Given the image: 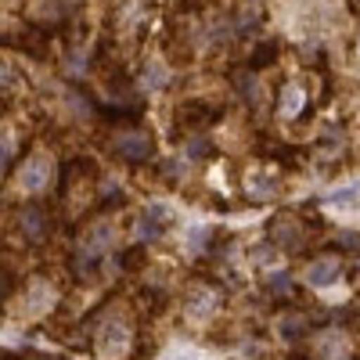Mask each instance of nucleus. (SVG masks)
I'll use <instances>...</instances> for the list:
<instances>
[{
  "mask_svg": "<svg viewBox=\"0 0 360 360\" xmlns=\"http://www.w3.org/2000/svg\"><path fill=\"white\" fill-rule=\"evenodd\" d=\"M328 202H332V205H353V202H356V191L349 188L346 195H332V198H328Z\"/></svg>",
  "mask_w": 360,
  "mask_h": 360,
  "instance_id": "obj_13",
  "label": "nucleus"
},
{
  "mask_svg": "<svg viewBox=\"0 0 360 360\" xmlns=\"http://www.w3.org/2000/svg\"><path fill=\"white\" fill-rule=\"evenodd\" d=\"M339 274H342V263H339L335 256L317 259V263H310V266H307V281H310L314 288H324V285L339 281Z\"/></svg>",
  "mask_w": 360,
  "mask_h": 360,
  "instance_id": "obj_5",
  "label": "nucleus"
},
{
  "mask_svg": "<svg viewBox=\"0 0 360 360\" xmlns=\"http://www.w3.org/2000/svg\"><path fill=\"white\" fill-rule=\"evenodd\" d=\"M299 105H303V94H299L295 86H285V112H288V115H295V112H299Z\"/></svg>",
  "mask_w": 360,
  "mask_h": 360,
  "instance_id": "obj_10",
  "label": "nucleus"
},
{
  "mask_svg": "<svg viewBox=\"0 0 360 360\" xmlns=\"http://www.w3.org/2000/svg\"><path fill=\"white\" fill-rule=\"evenodd\" d=\"M217 119H220V108H209L205 101H184L176 108V115H173V127H176V134L195 137V134L213 127Z\"/></svg>",
  "mask_w": 360,
  "mask_h": 360,
  "instance_id": "obj_1",
  "label": "nucleus"
},
{
  "mask_svg": "<svg viewBox=\"0 0 360 360\" xmlns=\"http://www.w3.org/2000/svg\"><path fill=\"white\" fill-rule=\"evenodd\" d=\"M115 155L127 159V162H148L155 155V141L148 134H141V130H127V134H119V141H115Z\"/></svg>",
  "mask_w": 360,
  "mask_h": 360,
  "instance_id": "obj_2",
  "label": "nucleus"
},
{
  "mask_svg": "<svg viewBox=\"0 0 360 360\" xmlns=\"http://www.w3.org/2000/svg\"><path fill=\"white\" fill-rule=\"evenodd\" d=\"M18 184H22V191H40L44 184H47V159H29L25 162V169L18 173Z\"/></svg>",
  "mask_w": 360,
  "mask_h": 360,
  "instance_id": "obj_6",
  "label": "nucleus"
},
{
  "mask_svg": "<svg viewBox=\"0 0 360 360\" xmlns=\"http://www.w3.org/2000/svg\"><path fill=\"white\" fill-rule=\"evenodd\" d=\"M8 152H11V144H8V137H0V173L8 169Z\"/></svg>",
  "mask_w": 360,
  "mask_h": 360,
  "instance_id": "obj_14",
  "label": "nucleus"
},
{
  "mask_svg": "<svg viewBox=\"0 0 360 360\" xmlns=\"http://www.w3.org/2000/svg\"><path fill=\"white\" fill-rule=\"evenodd\" d=\"M274 58H278V44H259V51L252 54V69H263V65H270V62H274Z\"/></svg>",
  "mask_w": 360,
  "mask_h": 360,
  "instance_id": "obj_8",
  "label": "nucleus"
},
{
  "mask_svg": "<svg viewBox=\"0 0 360 360\" xmlns=\"http://www.w3.org/2000/svg\"><path fill=\"white\" fill-rule=\"evenodd\" d=\"M303 332H307V321H295V317L285 321V335H288V339H299Z\"/></svg>",
  "mask_w": 360,
  "mask_h": 360,
  "instance_id": "obj_12",
  "label": "nucleus"
},
{
  "mask_svg": "<svg viewBox=\"0 0 360 360\" xmlns=\"http://www.w3.org/2000/svg\"><path fill=\"white\" fill-rule=\"evenodd\" d=\"M266 288H270V295H292V281H288V274H274L266 281Z\"/></svg>",
  "mask_w": 360,
  "mask_h": 360,
  "instance_id": "obj_9",
  "label": "nucleus"
},
{
  "mask_svg": "<svg viewBox=\"0 0 360 360\" xmlns=\"http://www.w3.org/2000/svg\"><path fill=\"white\" fill-rule=\"evenodd\" d=\"M144 259H148V249H127L123 256H119V263H123V270H141L144 266Z\"/></svg>",
  "mask_w": 360,
  "mask_h": 360,
  "instance_id": "obj_7",
  "label": "nucleus"
},
{
  "mask_svg": "<svg viewBox=\"0 0 360 360\" xmlns=\"http://www.w3.org/2000/svg\"><path fill=\"white\" fill-rule=\"evenodd\" d=\"M137 231H141V238H159L162 234V224H152V213H148V217H141Z\"/></svg>",
  "mask_w": 360,
  "mask_h": 360,
  "instance_id": "obj_11",
  "label": "nucleus"
},
{
  "mask_svg": "<svg viewBox=\"0 0 360 360\" xmlns=\"http://www.w3.org/2000/svg\"><path fill=\"white\" fill-rule=\"evenodd\" d=\"M270 238H274L281 249H288V252L303 249V231H299V224L292 217H278L274 224H270Z\"/></svg>",
  "mask_w": 360,
  "mask_h": 360,
  "instance_id": "obj_4",
  "label": "nucleus"
},
{
  "mask_svg": "<svg viewBox=\"0 0 360 360\" xmlns=\"http://www.w3.org/2000/svg\"><path fill=\"white\" fill-rule=\"evenodd\" d=\"M22 231L29 242H47V234H51V213L44 205H29L25 213H22Z\"/></svg>",
  "mask_w": 360,
  "mask_h": 360,
  "instance_id": "obj_3",
  "label": "nucleus"
}]
</instances>
